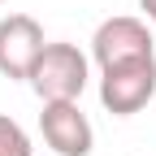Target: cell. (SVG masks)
<instances>
[{
  "instance_id": "ba28073f",
  "label": "cell",
  "mask_w": 156,
  "mask_h": 156,
  "mask_svg": "<svg viewBox=\"0 0 156 156\" xmlns=\"http://www.w3.org/2000/svg\"><path fill=\"white\" fill-rule=\"evenodd\" d=\"M0 5H5V0H0Z\"/></svg>"
},
{
  "instance_id": "6da1fadb",
  "label": "cell",
  "mask_w": 156,
  "mask_h": 156,
  "mask_svg": "<svg viewBox=\"0 0 156 156\" xmlns=\"http://www.w3.org/2000/svg\"><path fill=\"white\" fill-rule=\"evenodd\" d=\"M87 78H91V65L78 52V44H44L26 83L48 104V100H78L87 91Z\"/></svg>"
},
{
  "instance_id": "52a82bcc",
  "label": "cell",
  "mask_w": 156,
  "mask_h": 156,
  "mask_svg": "<svg viewBox=\"0 0 156 156\" xmlns=\"http://www.w3.org/2000/svg\"><path fill=\"white\" fill-rule=\"evenodd\" d=\"M139 9H143L147 22H156V0H139Z\"/></svg>"
},
{
  "instance_id": "5b68a950",
  "label": "cell",
  "mask_w": 156,
  "mask_h": 156,
  "mask_svg": "<svg viewBox=\"0 0 156 156\" xmlns=\"http://www.w3.org/2000/svg\"><path fill=\"white\" fill-rule=\"evenodd\" d=\"M44 26L35 22L30 13H9L0 17V74L5 78H17V83H26L39 52H44Z\"/></svg>"
},
{
  "instance_id": "277c9868",
  "label": "cell",
  "mask_w": 156,
  "mask_h": 156,
  "mask_svg": "<svg viewBox=\"0 0 156 156\" xmlns=\"http://www.w3.org/2000/svg\"><path fill=\"white\" fill-rule=\"evenodd\" d=\"M39 134L56 156H91L95 147V130L78 100H48L39 113Z\"/></svg>"
},
{
  "instance_id": "8992f818",
  "label": "cell",
  "mask_w": 156,
  "mask_h": 156,
  "mask_svg": "<svg viewBox=\"0 0 156 156\" xmlns=\"http://www.w3.org/2000/svg\"><path fill=\"white\" fill-rule=\"evenodd\" d=\"M0 156H35L30 134L17 126L9 113H0Z\"/></svg>"
},
{
  "instance_id": "7a4b0ae2",
  "label": "cell",
  "mask_w": 156,
  "mask_h": 156,
  "mask_svg": "<svg viewBox=\"0 0 156 156\" xmlns=\"http://www.w3.org/2000/svg\"><path fill=\"white\" fill-rule=\"evenodd\" d=\"M91 56L100 69H117V65H130V61H152L156 56V39L147 30L143 17H104L91 35Z\"/></svg>"
},
{
  "instance_id": "3957f363",
  "label": "cell",
  "mask_w": 156,
  "mask_h": 156,
  "mask_svg": "<svg viewBox=\"0 0 156 156\" xmlns=\"http://www.w3.org/2000/svg\"><path fill=\"white\" fill-rule=\"evenodd\" d=\"M156 95V56L152 61H130L117 69H100V104L113 117H134L152 104Z\"/></svg>"
}]
</instances>
